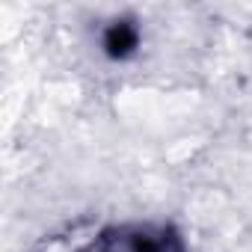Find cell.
<instances>
[{"mask_svg": "<svg viewBox=\"0 0 252 252\" xmlns=\"http://www.w3.org/2000/svg\"><path fill=\"white\" fill-rule=\"evenodd\" d=\"M83 252H187V246L166 222H131L104 228Z\"/></svg>", "mask_w": 252, "mask_h": 252, "instance_id": "6da1fadb", "label": "cell"}, {"mask_svg": "<svg viewBox=\"0 0 252 252\" xmlns=\"http://www.w3.org/2000/svg\"><path fill=\"white\" fill-rule=\"evenodd\" d=\"M104 45H107L113 54H125L128 48H134V45H137V33H134L131 27H125V24H116V27L107 33Z\"/></svg>", "mask_w": 252, "mask_h": 252, "instance_id": "7a4b0ae2", "label": "cell"}]
</instances>
